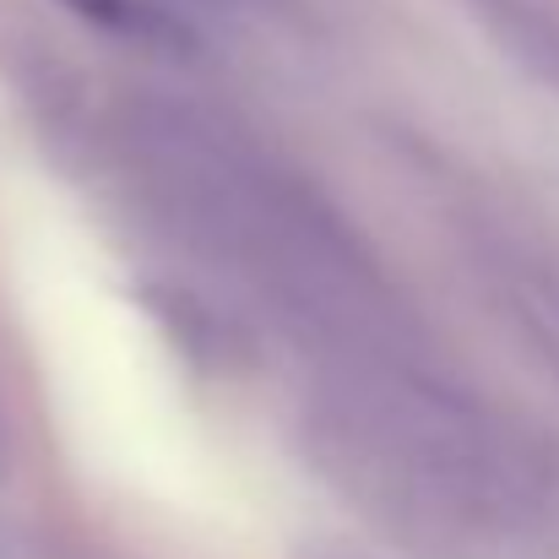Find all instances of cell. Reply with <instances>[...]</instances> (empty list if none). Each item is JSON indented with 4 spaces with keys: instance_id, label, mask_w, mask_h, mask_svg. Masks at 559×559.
Listing matches in <instances>:
<instances>
[{
    "instance_id": "cell-3",
    "label": "cell",
    "mask_w": 559,
    "mask_h": 559,
    "mask_svg": "<svg viewBox=\"0 0 559 559\" xmlns=\"http://www.w3.org/2000/svg\"><path fill=\"white\" fill-rule=\"evenodd\" d=\"M60 5H71L82 22L126 33V38H175L180 33L153 0H60Z\"/></svg>"
},
{
    "instance_id": "cell-1",
    "label": "cell",
    "mask_w": 559,
    "mask_h": 559,
    "mask_svg": "<svg viewBox=\"0 0 559 559\" xmlns=\"http://www.w3.org/2000/svg\"><path fill=\"white\" fill-rule=\"evenodd\" d=\"M120 153L169 234L245 288L321 374L424 359L418 326L365 239L245 131L195 104L131 98Z\"/></svg>"
},
{
    "instance_id": "cell-4",
    "label": "cell",
    "mask_w": 559,
    "mask_h": 559,
    "mask_svg": "<svg viewBox=\"0 0 559 559\" xmlns=\"http://www.w3.org/2000/svg\"><path fill=\"white\" fill-rule=\"evenodd\" d=\"M321 559H337V555H321Z\"/></svg>"
},
{
    "instance_id": "cell-2",
    "label": "cell",
    "mask_w": 559,
    "mask_h": 559,
    "mask_svg": "<svg viewBox=\"0 0 559 559\" xmlns=\"http://www.w3.org/2000/svg\"><path fill=\"white\" fill-rule=\"evenodd\" d=\"M310 435L321 467L374 511L435 527H500L533 511V451L473 391L424 359L321 374Z\"/></svg>"
}]
</instances>
